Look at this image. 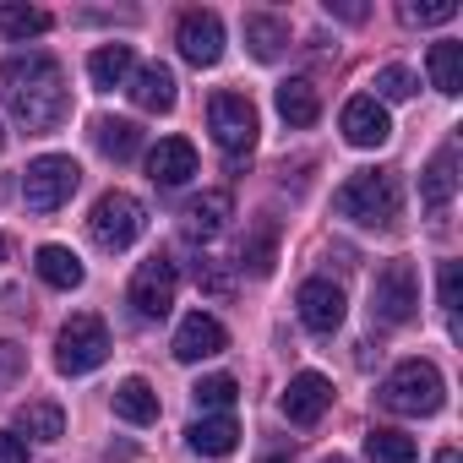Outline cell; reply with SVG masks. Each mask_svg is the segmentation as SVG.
<instances>
[{"mask_svg":"<svg viewBox=\"0 0 463 463\" xmlns=\"http://www.w3.org/2000/svg\"><path fill=\"white\" fill-rule=\"evenodd\" d=\"M50 12L44 6H23V0H6L0 6V33L6 39H39V33H50Z\"/></svg>","mask_w":463,"mask_h":463,"instance_id":"obj_29","label":"cell"},{"mask_svg":"<svg viewBox=\"0 0 463 463\" xmlns=\"http://www.w3.org/2000/svg\"><path fill=\"white\" fill-rule=\"evenodd\" d=\"M131 99H137V109H147V115H169L175 109V71L169 66H142V71H131Z\"/></svg>","mask_w":463,"mask_h":463,"instance_id":"obj_20","label":"cell"},{"mask_svg":"<svg viewBox=\"0 0 463 463\" xmlns=\"http://www.w3.org/2000/svg\"><path fill=\"white\" fill-rule=\"evenodd\" d=\"M371 88H376L371 99H376L382 109H387V104H403V99H414V71H403V66H382Z\"/></svg>","mask_w":463,"mask_h":463,"instance_id":"obj_32","label":"cell"},{"mask_svg":"<svg viewBox=\"0 0 463 463\" xmlns=\"http://www.w3.org/2000/svg\"><path fill=\"white\" fill-rule=\"evenodd\" d=\"M17 430H28L33 441H61V436H66V414H61V403L33 398V403L17 409Z\"/></svg>","mask_w":463,"mask_h":463,"instance_id":"obj_26","label":"cell"},{"mask_svg":"<svg viewBox=\"0 0 463 463\" xmlns=\"http://www.w3.org/2000/svg\"><path fill=\"white\" fill-rule=\"evenodd\" d=\"M104 360H109V327H104V317L77 311V317L61 327V338H55V365H61V376H88V371H99Z\"/></svg>","mask_w":463,"mask_h":463,"instance_id":"obj_6","label":"cell"},{"mask_svg":"<svg viewBox=\"0 0 463 463\" xmlns=\"http://www.w3.org/2000/svg\"><path fill=\"white\" fill-rule=\"evenodd\" d=\"M0 104L39 137L55 131L66 120V109H71L61 61H50V55H12L6 66H0Z\"/></svg>","mask_w":463,"mask_h":463,"instance_id":"obj_1","label":"cell"},{"mask_svg":"<svg viewBox=\"0 0 463 463\" xmlns=\"http://www.w3.org/2000/svg\"><path fill=\"white\" fill-rule=\"evenodd\" d=\"M458 284H463V268H458V262H441V279H436V295H441V311H447V317L458 311Z\"/></svg>","mask_w":463,"mask_h":463,"instance_id":"obj_35","label":"cell"},{"mask_svg":"<svg viewBox=\"0 0 463 463\" xmlns=\"http://www.w3.org/2000/svg\"><path fill=\"white\" fill-rule=\"evenodd\" d=\"M414 311H420V273H414V262L376 268V279H371V317L387 322V327H403Z\"/></svg>","mask_w":463,"mask_h":463,"instance_id":"obj_7","label":"cell"},{"mask_svg":"<svg viewBox=\"0 0 463 463\" xmlns=\"http://www.w3.org/2000/svg\"><path fill=\"white\" fill-rule=\"evenodd\" d=\"M0 153H6V131H0Z\"/></svg>","mask_w":463,"mask_h":463,"instance_id":"obj_42","label":"cell"},{"mask_svg":"<svg viewBox=\"0 0 463 463\" xmlns=\"http://www.w3.org/2000/svg\"><path fill=\"white\" fill-rule=\"evenodd\" d=\"M131 71H137L131 44H99V50L88 55V77H93V88H99V93L126 88V82H131Z\"/></svg>","mask_w":463,"mask_h":463,"instance_id":"obj_19","label":"cell"},{"mask_svg":"<svg viewBox=\"0 0 463 463\" xmlns=\"http://www.w3.org/2000/svg\"><path fill=\"white\" fill-rule=\"evenodd\" d=\"M0 463H28V441L12 436V430H0Z\"/></svg>","mask_w":463,"mask_h":463,"instance_id":"obj_37","label":"cell"},{"mask_svg":"<svg viewBox=\"0 0 463 463\" xmlns=\"http://www.w3.org/2000/svg\"><path fill=\"white\" fill-rule=\"evenodd\" d=\"M77 185H82V169L66 153H44V158H33L23 169V202H28V213H61L77 196Z\"/></svg>","mask_w":463,"mask_h":463,"instance_id":"obj_5","label":"cell"},{"mask_svg":"<svg viewBox=\"0 0 463 463\" xmlns=\"http://www.w3.org/2000/svg\"><path fill=\"white\" fill-rule=\"evenodd\" d=\"M430 82H436V93H447V99H458L463 93V44H452V39H441V44H430Z\"/></svg>","mask_w":463,"mask_h":463,"instance_id":"obj_24","label":"cell"},{"mask_svg":"<svg viewBox=\"0 0 463 463\" xmlns=\"http://www.w3.org/2000/svg\"><path fill=\"white\" fill-rule=\"evenodd\" d=\"M333 207H338V218H354L365 229H392V218L403 207V185L392 169H360L338 185Z\"/></svg>","mask_w":463,"mask_h":463,"instance_id":"obj_2","label":"cell"},{"mask_svg":"<svg viewBox=\"0 0 463 463\" xmlns=\"http://www.w3.org/2000/svg\"><path fill=\"white\" fill-rule=\"evenodd\" d=\"M295 306H300V322L317 333V338H333L338 327H344V289L333 284V279H306L300 284V295H295Z\"/></svg>","mask_w":463,"mask_h":463,"instance_id":"obj_10","label":"cell"},{"mask_svg":"<svg viewBox=\"0 0 463 463\" xmlns=\"http://www.w3.org/2000/svg\"><path fill=\"white\" fill-rule=\"evenodd\" d=\"M142 229H147V207L131 191H104L88 213V235L99 251H131L142 241Z\"/></svg>","mask_w":463,"mask_h":463,"instance_id":"obj_4","label":"cell"},{"mask_svg":"<svg viewBox=\"0 0 463 463\" xmlns=\"http://www.w3.org/2000/svg\"><path fill=\"white\" fill-rule=\"evenodd\" d=\"M185 447L202 452V458H223V452L241 447V425L229 420V414H202V420L185 425Z\"/></svg>","mask_w":463,"mask_h":463,"instance_id":"obj_18","label":"cell"},{"mask_svg":"<svg viewBox=\"0 0 463 463\" xmlns=\"http://www.w3.org/2000/svg\"><path fill=\"white\" fill-rule=\"evenodd\" d=\"M175 44L191 66H218L223 61V23L218 12H185L175 28Z\"/></svg>","mask_w":463,"mask_h":463,"instance_id":"obj_11","label":"cell"},{"mask_svg":"<svg viewBox=\"0 0 463 463\" xmlns=\"http://www.w3.org/2000/svg\"><path fill=\"white\" fill-rule=\"evenodd\" d=\"M33 268H39V279L50 289H82V279H88V268H82V257L71 246H39Z\"/></svg>","mask_w":463,"mask_h":463,"instance_id":"obj_22","label":"cell"},{"mask_svg":"<svg viewBox=\"0 0 463 463\" xmlns=\"http://www.w3.org/2000/svg\"><path fill=\"white\" fill-rule=\"evenodd\" d=\"M458 17V0H436V6H403V23L414 28H436V23H452Z\"/></svg>","mask_w":463,"mask_h":463,"instance_id":"obj_34","label":"cell"},{"mask_svg":"<svg viewBox=\"0 0 463 463\" xmlns=\"http://www.w3.org/2000/svg\"><path fill=\"white\" fill-rule=\"evenodd\" d=\"M262 463H289V458H262Z\"/></svg>","mask_w":463,"mask_h":463,"instance_id":"obj_41","label":"cell"},{"mask_svg":"<svg viewBox=\"0 0 463 463\" xmlns=\"http://www.w3.org/2000/svg\"><path fill=\"white\" fill-rule=\"evenodd\" d=\"M241 262H246L257 279H268V273H273V262H279V223H273V218H262V223L251 229V235H246Z\"/></svg>","mask_w":463,"mask_h":463,"instance_id":"obj_28","label":"cell"},{"mask_svg":"<svg viewBox=\"0 0 463 463\" xmlns=\"http://www.w3.org/2000/svg\"><path fill=\"white\" fill-rule=\"evenodd\" d=\"M196 289L213 295V300H229V295H235V279H229L213 257H202V262H196Z\"/></svg>","mask_w":463,"mask_h":463,"instance_id":"obj_33","label":"cell"},{"mask_svg":"<svg viewBox=\"0 0 463 463\" xmlns=\"http://www.w3.org/2000/svg\"><path fill=\"white\" fill-rule=\"evenodd\" d=\"M191 398H196V409H235V398H241V382L235 376H202L196 387H191Z\"/></svg>","mask_w":463,"mask_h":463,"instance_id":"obj_31","label":"cell"},{"mask_svg":"<svg viewBox=\"0 0 463 463\" xmlns=\"http://www.w3.org/2000/svg\"><path fill=\"white\" fill-rule=\"evenodd\" d=\"M327 409H333V382H327L322 371H300V376L284 387V414H289V425H317Z\"/></svg>","mask_w":463,"mask_h":463,"instance_id":"obj_13","label":"cell"},{"mask_svg":"<svg viewBox=\"0 0 463 463\" xmlns=\"http://www.w3.org/2000/svg\"><path fill=\"white\" fill-rule=\"evenodd\" d=\"M229 213H235V196H229V191H202V196H191L180 207V229L191 241H213L218 229L229 223Z\"/></svg>","mask_w":463,"mask_h":463,"instance_id":"obj_15","label":"cell"},{"mask_svg":"<svg viewBox=\"0 0 463 463\" xmlns=\"http://www.w3.org/2000/svg\"><path fill=\"white\" fill-rule=\"evenodd\" d=\"M115 414L126 420V425H153L158 420V392L147 387V376H126V382H115Z\"/></svg>","mask_w":463,"mask_h":463,"instance_id":"obj_23","label":"cell"},{"mask_svg":"<svg viewBox=\"0 0 463 463\" xmlns=\"http://www.w3.org/2000/svg\"><path fill=\"white\" fill-rule=\"evenodd\" d=\"M365 458H371V463H414L420 452H414V441H409L403 430H392V425H376V430L365 436Z\"/></svg>","mask_w":463,"mask_h":463,"instance_id":"obj_30","label":"cell"},{"mask_svg":"<svg viewBox=\"0 0 463 463\" xmlns=\"http://www.w3.org/2000/svg\"><path fill=\"white\" fill-rule=\"evenodd\" d=\"M322 463H349V458H322Z\"/></svg>","mask_w":463,"mask_h":463,"instance_id":"obj_40","label":"cell"},{"mask_svg":"<svg viewBox=\"0 0 463 463\" xmlns=\"http://www.w3.org/2000/svg\"><path fill=\"white\" fill-rule=\"evenodd\" d=\"M147 175H153V185H185L196 175V147L185 137H164L147 153Z\"/></svg>","mask_w":463,"mask_h":463,"instance_id":"obj_16","label":"cell"},{"mask_svg":"<svg viewBox=\"0 0 463 463\" xmlns=\"http://www.w3.org/2000/svg\"><path fill=\"white\" fill-rule=\"evenodd\" d=\"M0 262H6V235H0Z\"/></svg>","mask_w":463,"mask_h":463,"instance_id":"obj_39","label":"cell"},{"mask_svg":"<svg viewBox=\"0 0 463 463\" xmlns=\"http://www.w3.org/2000/svg\"><path fill=\"white\" fill-rule=\"evenodd\" d=\"M207 126H213V142L223 153H251L257 147V104L246 93H213L207 104Z\"/></svg>","mask_w":463,"mask_h":463,"instance_id":"obj_9","label":"cell"},{"mask_svg":"<svg viewBox=\"0 0 463 463\" xmlns=\"http://www.w3.org/2000/svg\"><path fill=\"white\" fill-rule=\"evenodd\" d=\"M436 463H463V458H458V447H441V452H436Z\"/></svg>","mask_w":463,"mask_h":463,"instance_id":"obj_38","label":"cell"},{"mask_svg":"<svg viewBox=\"0 0 463 463\" xmlns=\"http://www.w3.org/2000/svg\"><path fill=\"white\" fill-rule=\"evenodd\" d=\"M452 191H458V142H447V147L425 164V175H420V202H425V213H447Z\"/></svg>","mask_w":463,"mask_h":463,"instance_id":"obj_17","label":"cell"},{"mask_svg":"<svg viewBox=\"0 0 463 463\" xmlns=\"http://www.w3.org/2000/svg\"><path fill=\"white\" fill-rule=\"evenodd\" d=\"M376 403H382L387 414L425 420V414H436V409L447 403V382H441V371H436L430 360H403V365H392V371H387V382H382Z\"/></svg>","mask_w":463,"mask_h":463,"instance_id":"obj_3","label":"cell"},{"mask_svg":"<svg viewBox=\"0 0 463 463\" xmlns=\"http://www.w3.org/2000/svg\"><path fill=\"white\" fill-rule=\"evenodd\" d=\"M223 349H229V333H223V322L207 317V311H191V317L175 327V360H180V365L213 360V354H223Z\"/></svg>","mask_w":463,"mask_h":463,"instance_id":"obj_12","label":"cell"},{"mask_svg":"<svg viewBox=\"0 0 463 463\" xmlns=\"http://www.w3.org/2000/svg\"><path fill=\"white\" fill-rule=\"evenodd\" d=\"M246 44H251L257 61H279L284 44H289V28H284L279 17H268V12H251V17H246Z\"/></svg>","mask_w":463,"mask_h":463,"instance_id":"obj_27","label":"cell"},{"mask_svg":"<svg viewBox=\"0 0 463 463\" xmlns=\"http://www.w3.org/2000/svg\"><path fill=\"white\" fill-rule=\"evenodd\" d=\"M279 115H284V126H295V131L317 126V120H322V93H317V82H311V77H289V82L279 88Z\"/></svg>","mask_w":463,"mask_h":463,"instance_id":"obj_21","label":"cell"},{"mask_svg":"<svg viewBox=\"0 0 463 463\" xmlns=\"http://www.w3.org/2000/svg\"><path fill=\"white\" fill-rule=\"evenodd\" d=\"M338 126H344V137H349L354 147H382V142L392 137V120H387V109H382L371 93L349 99V104H344V115H338Z\"/></svg>","mask_w":463,"mask_h":463,"instance_id":"obj_14","label":"cell"},{"mask_svg":"<svg viewBox=\"0 0 463 463\" xmlns=\"http://www.w3.org/2000/svg\"><path fill=\"white\" fill-rule=\"evenodd\" d=\"M93 131H99V147H104L115 164H126V158L142 153V126H137V120H115V115H104V120H93Z\"/></svg>","mask_w":463,"mask_h":463,"instance_id":"obj_25","label":"cell"},{"mask_svg":"<svg viewBox=\"0 0 463 463\" xmlns=\"http://www.w3.org/2000/svg\"><path fill=\"white\" fill-rule=\"evenodd\" d=\"M17 371H23V349L0 338V382H17Z\"/></svg>","mask_w":463,"mask_h":463,"instance_id":"obj_36","label":"cell"},{"mask_svg":"<svg viewBox=\"0 0 463 463\" xmlns=\"http://www.w3.org/2000/svg\"><path fill=\"white\" fill-rule=\"evenodd\" d=\"M175 295H180V268H175L164 251H153V257L131 273V306H137V317L164 322V317L175 311Z\"/></svg>","mask_w":463,"mask_h":463,"instance_id":"obj_8","label":"cell"}]
</instances>
